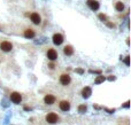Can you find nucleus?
<instances>
[{"instance_id": "6e6552de", "label": "nucleus", "mask_w": 131, "mask_h": 125, "mask_svg": "<svg viewBox=\"0 0 131 125\" xmlns=\"http://www.w3.org/2000/svg\"><path fill=\"white\" fill-rule=\"evenodd\" d=\"M55 101H57V98L53 95V94H46L44 98V102L46 104H48V106H51V104L55 103Z\"/></svg>"}, {"instance_id": "2eb2a0df", "label": "nucleus", "mask_w": 131, "mask_h": 125, "mask_svg": "<svg viewBox=\"0 0 131 125\" xmlns=\"http://www.w3.org/2000/svg\"><path fill=\"white\" fill-rule=\"evenodd\" d=\"M86 110H87V107L85 104H80L79 107H78V113H80V114H84Z\"/></svg>"}, {"instance_id": "1a4fd4ad", "label": "nucleus", "mask_w": 131, "mask_h": 125, "mask_svg": "<svg viewBox=\"0 0 131 125\" xmlns=\"http://www.w3.org/2000/svg\"><path fill=\"white\" fill-rule=\"evenodd\" d=\"M59 107L62 111H69L70 110V102L67 100H62V101H60Z\"/></svg>"}, {"instance_id": "423d86ee", "label": "nucleus", "mask_w": 131, "mask_h": 125, "mask_svg": "<svg viewBox=\"0 0 131 125\" xmlns=\"http://www.w3.org/2000/svg\"><path fill=\"white\" fill-rule=\"evenodd\" d=\"M63 36L61 35V33H54L53 37H52V40H53V44L57 45V46H59V45H61L63 42Z\"/></svg>"}, {"instance_id": "39448f33", "label": "nucleus", "mask_w": 131, "mask_h": 125, "mask_svg": "<svg viewBox=\"0 0 131 125\" xmlns=\"http://www.w3.org/2000/svg\"><path fill=\"white\" fill-rule=\"evenodd\" d=\"M46 56H47V59L50 60V61H55V60L58 59V52L54 49V48H48L47 52H46Z\"/></svg>"}, {"instance_id": "f8f14e48", "label": "nucleus", "mask_w": 131, "mask_h": 125, "mask_svg": "<svg viewBox=\"0 0 131 125\" xmlns=\"http://www.w3.org/2000/svg\"><path fill=\"white\" fill-rule=\"evenodd\" d=\"M63 53H65V55H67V56H71L72 54H74V48H72V46H70V45L65 46Z\"/></svg>"}, {"instance_id": "6ab92c4d", "label": "nucleus", "mask_w": 131, "mask_h": 125, "mask_svg": "<svg viewBox=\"0 0 131 125\" xmlns=\"http://www.w3.org/2000/svg\"><path fill=\"white\" fill-rule=\"evenodd\" d=\"M124 107H127V108L129 107V102H125V104H124Z\"/></svg>"}, {"instance_id": "f3484780", "label": "nucleus", "mask_w": 131, "mask_h": 125, "mask_svg": "<svg viewBox=\"0 0 131 125\" xmlns=\"http://www.w3.org/2000/svg\"><path fill=\"white\" fill-rule=\"evenodd\" d=\"M99 18H100L102 22H107V16L104 14H99Z\"/></svg>"}, {"instance_id": "4468645a", "label": "nucleus", "mask_w": 131, "mask_h": 125, "mask_svg": "<svg viewBox=\"0 0 131 125\" xmlns=\"http://www.w3.org/2000/svg\"><path fill=\"white\" fill-rule=\"evenodd\" d=\"M124 8H125V6L122 1H117V2L115 3V9H116L117 12H123Z\"/></svg>"}, {"instance_id": "ddd939ff", "label": "nucleus", "mask_w": 131, "mask_h": 125, "mask_svg": "<svg viewBox=\"0 0 131 125\" xmlns=\"http://www.w3.org/2000/svg\"><path fill=\"white\" fill-rule=\"evenodd\" d=\"M91 93H92V89L90 88L89 86L84 87V88L82 89V96H83V98H85V99L89 98V96L91 95Z\"/></svg>"}, {"instance_id": "f257e3e1", "label": "nucleus", "mask_w": 131, "mask_h": 125, "mask_svg": "<svg viewBox=\"0 0 131 125\" xmlns=\"http://www.w3.org/2000/svg\"><path fill=\"white\" fill-rule=\"evenodd\" d=\"M13 49V44L8 40H0V51L8 53Z\"/></svg>"}, {"instance_id": "a211bd4d", "label": "nucleus", "mask_w": 131, "mask_h": 125, "mask_svg": "<svg viewBox=\"0 0 131 125\" xmlns=\"http://www.w3.org/2000/svg\"><path fill=\"white\" fill-rule=\"evenodd\" d=\"M125 63H127V66H129V56H127V59H125Z\"/></svg>"}, {"instance_id": "7ed1b4c3", "label": "nucleus", "mask_w": 131, "mask_h": 125, "mask_svg": "<svg viewBox=\"0 0 131 125\" xmlns=\"http://www.w3.org/2000/svg\"><path fill=\"white\" fill-rule=\"evenodd\" d=\"M46 122L50 123V124H55V123L59 122V116H58L55 113H48L45 117Z\"/></svg>"}, {"instance_id": "20e7f679", "label": "nucleus", "mask_w": 131, "mask_h": 125, "mask_svg": "<svg viewBox=\"0 0 131 125\" xmlns=\"http://www.w3.org/2000/svg\"><path fill=\"white\" fill-rule=\"evenodd\" d=\"M30 20H31V22H32L33 24H36V25H39V24L42 23V16H40L39 13H37V12L31 13V15H30Z\"/></svg>"}, {"instance_id": "f03ea898", "label": "nucleus", "mask_w": 131, "mask_h": 125, "mask_svg": "<svg viewBox=\"0 0 131 125\" xmlns=\"http://www.w3.org/2000/svg\"><path fill=\"white\" fill-rule=\"evenodd\" d=\"M59 82L62 86H68L69 84L71 83V77L69 74H61L59 78Z\"/></svg>"}, {"instance_id": "9d476101", "label": "nucleus", "mask_w": 131, "mask_h": 125, "mask_svg": "<svg viewBox=\"0 0 131 125\" xmlns=\"http://www.w3.org/2000/svg\"><path fill=\"white\" fill-rule=\"evenodd\" d=\"M23 36L28 39H31L36 36V32H35V30L31 29V28H27V29L23 31Z\"/></svg>"}, {"instance_id": "0eeeda50", "label": "nucleus", "mask_w": 131, "mask_h": 125, "mask_svg": "<svg viewBox=\"0 0 131 125\" xmlns=\"http://www.w3.org/2000/svg\"><path fill=\"white\" fill-rule=\"evenodd\" d=\"M10 100H12L14 103L18 104V103H21V101H22V95L18 92H13L12 94H10Z\"/></svg>"}, {"instance_id": "dca6fc26", "label": "nucleus", "mask_w": 131, "mask_h": 125, "mask_svg": "<svg viewBox=\"0 0 131 125\" xmlns=\"http://www.w3.org/2000/svg\"><path fill=\"white\" fill-rule=\"evenodd\" d=\"M104 81H105L104 76H99V77H97V79L94 81V83L95 84H99V83H101V82H104Z\"/></svg>"}, {"instance_id": "9b49d317", "label": "nucleus", "mask_w": 131, "mask_h": 125, "mask_svg": "<svg viewBox=\"0 0 131 125\" xmlns=\"http://www.w3.org/2000/svg\"><path fill=\"white\" fill-rule=\"evenodd\" d=\"M87 5L92 10H98L100 7V3L98 0H87Z\"/></svg>"}]
</instances>
